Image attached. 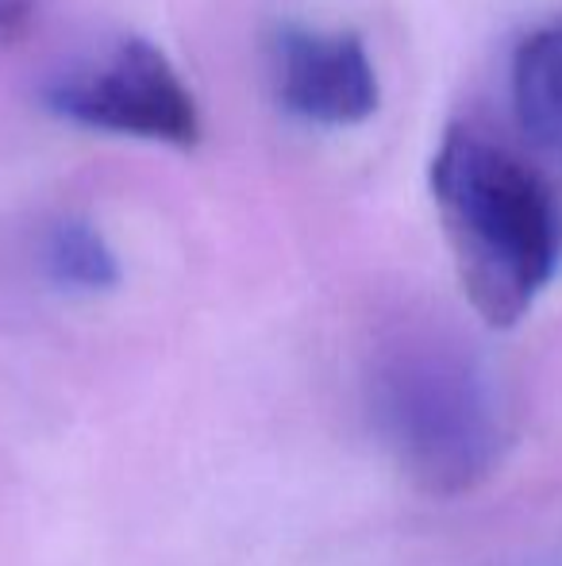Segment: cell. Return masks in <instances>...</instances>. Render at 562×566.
<instances>
[{"label": "cell", "mask_w": 562, "mask_h": 566, "mask_svg": "<svg viewBox=\"0 0 562 566\" xmlns=\"http://www.w3.org/2000/svg\"><path fill=\"white\" fill-rule=\"evenodd\" d=\"M466 301L489 328H512L562 266V201L528 158L478 127L443 132L427 170Z\"/></svg>", "instance_id": "1"}, {"label": "cell", "mask_w": 562, "mask_h": 566, "mask_svg": "<svg viewBox=\"0 0 562 566\" xmlns=\"http://www.w3.org/2000/svg\"><path fill=\"white\" fill-rule=\"evenodd\" d=\"M385 432L409 474L432 493H458L501 448V420L478 374L450 358H421L390 374Z\"/></svg>", "instance_id": "2"}, {"label": "cell", "mask_w": 562, "mask_h": 566, "mask_svg": "<svg viewBox=\"0 0 562 566\" xmlns=\"http://www.w3.org/2000/svg\"><path fill=\"white\" fill-rule=\"evenodd\" d=\"M43 105L70 124L178 150H193L204 135L193 90L147 39H120L97 59L77 62L46 85Z\"/></svg>", "instance_id": "3"}, {"label": "cell", "mask_w": 562, "mask_h": 566, "mask_svg": "<svg viewBox=\"0 0 562 566\" xmlns=\"http://www.w3.org/2000/svg\"><path fill=\"white\" fill-rule=\"evenodd\" d=\"M274 62L282 108L308 124L354 127L382 105L378 70L354 31L285 28Z\"/></svg>", "instance_id": "4"}, {"label": "cell", "mask_w": 562, "mask_h": 566, "mask_svg": "<svg viewBox=\"0 0 562 566\" xmlns=\"http://www.w3.org/2000/svg\"><path fill=\"white\" fill-rule=\"evenodd\" d=\"M512 113L536 147L562 158V20L532 31L512 54Z\"/></svg>", "instance_id": "5"}, {"label": "cell", "mask_w": 562, "mask_h": 566, "mask_svg": "<svg viewBox=\"0 0 562 566\" xmlns=\"http://www.w3.org/2000/svg\"><path fill=\"white\" fill-rule=\"evenodd\" d=\"M46 274L59 290L108 293L120 282V262L97 228L82 217L59 220L46 235Z\"/></svg>", "instance_id": "6"}, {"label": "cell", "mask_w": 562, "mask_h": 566, "mask_svg": "<svg viewBox=\"0 0 562 566\" xmlns=\"http://www.w3.org/2000/svg\"><path fill=\"white\" fill-rule=\"evenodd\" d=\"M39 0H0V51L12 46L35 20Z\"/></svg>", "instance_id": "7"}]
</instances>
